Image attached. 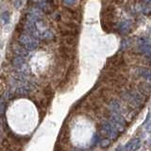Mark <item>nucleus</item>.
<instances>
[{"mask_svg": "<svg viewBox=\"0 0 151 151\" xmlns=\"http://www.w3.org/2000/svg\"><path fill=\"white\" fill-rule=\"evenodd\" d=\"M19 42L22 46H24L27 51H33L38 47V42L34 37L27 34H22L19 37Z\"/></svg>", "mask_w": 151, "mask_h": 151, "instance_id": "nucleus-1", "label": "nucleus"}, {"mask_svg": "<svg viewBox=\"0 0 151 151\" xmlns=\"http://www.w3.org/2000/svg\"><path fill=\"white\" fill-rule=\"evenodd\" d=\"M111 124L114 127V129L118 132H123L125 129V127L127 125V121L119 113H111Z\"/></svg>", "mask_w": 151, "mask_h": 151, "instance_id": "nucleus-2", "label": "nucleus"}, {"mask_svg": "<svg viewBox=\"0 0 151 151\" xmlns=\"http://www.w3.org/2000/svg\"><path fill=\"white\" fill-rule=\"evenodd\" d=\"M12 65L14 66L18 71V74H22V75H27L29 72V69H28V66L27 65L25 59L22 58L20 56H16L15 58L12 60Z\"/></svg>", "mask_w": 151, "mask_h": 151, "instance_id": "nucleus-3", "label": "nucleus"}, {"mask_svg": "<svg viewBox=\"0 0 151 151\" xmlns=\"http://www.w3.org/2000/svg\"><path fill=\"white\" fill-rule=\"evenodd\" d=\"M101 131H102V133L105 136H107L108 139H110V140H114L117 137L118 133H119V132L114 129V127L111 124V122L104 123L102 126Z\"/></svg>", "mask_w": 151, "mask_h": 151, "instance_id": "nucleus-4", "label": "nucleus"}, {"mask_svg": "<svg viewBox=\"0 0 151 151\" xmlns=\"http://www.w3.org/2000/svg\"><path fill=\"white\" fill-rule=\"evenodd\" d=\"M139 49L151 60V42L146 39H140L138 41Z\"/></svg>", "mask_w": 151, "mask_h": 151, "instance_id": "nucleus-5", "label": "nucleus"}, {"mask_svg": "<svg viewBox=\"0 0 151 151\" xmlns=\"http://www.w3.org/2000/svg\"><path fill=\"white\" fill-rule=\"evenodd\" d=\"M141 146V140L138 138L132 139L129 141L125 146V148L127 151H137Z\"/></svg>", "mask_w": 151, "mask_h": 151, "instance_id": "nucleus-6", "label": "nucleus"}, {"mask_svg": "<svg viewBox=\"0 0 151 151\" xmlns=\"http://www.w3.org/2000/svg\"><path fill=\"white\" fill-rule=\"evenodd\" d=\"M13 50L15 52V54L17 56H20L22 58H27L28 57V51L22 45H14Z\"/></svg>", "mask_w": 151, "mask_h": 151, "instance_id": "nucleus-7", "label": "nucleus"}, {"mask_svg": "<svg viewBox=\"0 0 151 151\" xmlns=\"http://www.w3.org/2000/svg\"><path fill=\"white\" fill-rule=\"evenodd\" d=\"M131 28V23L129 21H124L119 25V30L122 33H127Z\"/></svg>", "mask_w": 151, "mask_h": 151, "instance_id": "nucleus-8", "label": "nucleus"}, {"mask_svg": "<svg viewBox=\"0 0 151 151\" xmlns=\"http://www.w3.org/2000/svg\"><path fill=\"white\" fill-rule=\"evenodd\" d=\"M1 20L3 21L4 24H8L9 22V13L8 12H5L4 13H2Z\"/></svg>", "mask_w": 151, "mask_h": 151, "instance_id": "nucleus-9", "label": "nucleus"}, {"mask_svg": "<svg viewBox=\"0 0 151 151\" xmlns=\"http://www.w3.org/2000/svg\"><path fill=\"white\" fill-rule=\"evenodd\" d=\"M143 77H145L146 79H148V80H151V70H147V69H145L144 70V72L141 74Z\"/></svg>", "mask_w": 151, "mask_h": 151, "instance_id": "nucleus-10", "label": "nucleus"}, {"mask_svg": "<svg viewBox=\"0 0 151 151\" xmlns=\"http://www.w3.org/2000/svg\"><path fill=\"white\" fill-rule=\"evenodd\" d=\"M110 144H111V140L110 139H106V140H102L101 141V146H103V147H106V146H108Z\"/></svg>", "mask_w": 151, "mask_h": 151, "instance_id": "nucleus-11", "label": "nucleus"}, {"mask_svg": "<svg viewBox=\"0 0 151 151\" xmlns=\"http://www.w3.org/2000/svg\"><path fill=\"white\" fill-rule=\"evenodd\" d=\"M4 108H5V104L2 97H0V113H2L4 111Z\"/></svg>", "mask_w": 151, "mask_h": 151, "instance_id": "nucleus-12", "label": "nucleus"}, {"mask_svg": "<svg viewBox=\"0 0 151 151\" xmlns=\"http://www.w3.org/2000/svg\"><path fill=\"white\" fill-rule=\"evenodd\" d=\"M63 1L66 5H68V6H72V5L75 4L76 0H63Z\"/></svg>", "mask_w": 151, "mask_h": 151, "instance_id": "nucleus-13", "label": "nucleus"}, {"mask_svg": "<svg viewBox=\"0 0 151 151\" xmlns=\"http://www.w3.org/2000/svg\"><path fill=\"white\" fill-rule=\"evenodd\" d=\"M145 129H146V131L151 132V122H149V123H147V124H146V126H145Z\"/></svg>", "mask_w": 151, "mask_h": 151, "instance_id": "nucleus-14", "label": "nucleus"}, {"mask_svg": "<svg viewBox=\"0 0 151 151\" xmlns=\"http://www.w3.org/2000/svg\"><path fill=\"white\" fill-rule=\"evenodd\" d=\"M21 1H22V0H15V5H14V6H15V8H19V7H20Z\"/></svg>", "mask_w": 151, "mask_h": 151, "instance_id": "nucleus-15", "label": "nucleus"}, {"mask_svg": "<svg viewBox=\"0 0 151 151\" xmlns=\"http://www.w3.org/2000/svg\"><path fill=\"white\" fill-rule=\"evenodd\" d=\"M115 151H123L122 150V146H118V147L115 149Z\"/></svg>", "mask_w": 151, "mask_h": 151, "instance_id": "nucleus-16", "label": "nucleus"}, {"mask_svg": "<svg viewBox=\"0 0 151 151\" xmlns=\"http://www.w3.org/2000/svg\"><path fill=\"white\" fill-rule=\"evenodd\" d=\"M145 2L148 5H151V0H145Z\"/></svg>", "mask_w": 151, "mask_h": 151, "instance_id": "nucleus-17", "label": "nucleus"}, {"mask_svg": "<svg viewBox=\"0 0 151 151\" xmlns=\"http://www.w3.org/2000/svg\"><path fill=\"white\" fill-rule=\"evenodd\" d=\"M148 144H149V145H151V137L148 139Z\"/></svg>", "mask_w": 151, "mask_h": 151, "instance_id": "nucleus-18", "label": "nucleus"}, {"mask_svg": "<svg viewBox=\"0 0 151 151\" xmlns=\"http://www.w3.org/2000/svg\"><path fill=\"white\" fill-rule=\"evenodd\" d=\"M0 48H1V40H0Z\"/></svg>", "mask_w": 151, "mask_h": 151, "instance_id": "nucleus-19", "label": "nucleus"}, {"mask_svg": "<svg viewBox=\"0 0 151 151\" xmlns=\"http://www.w3.org/2000/svg\"><path fill=\"white\" fill-rule=\"evenodd\" d=\"M0 135H1V127H0Z\"/></svg>", "mask_w": 151, "mask_h": 151, "instance_id": "nucleus-20", "label": "nucleus"}]
</instances>
